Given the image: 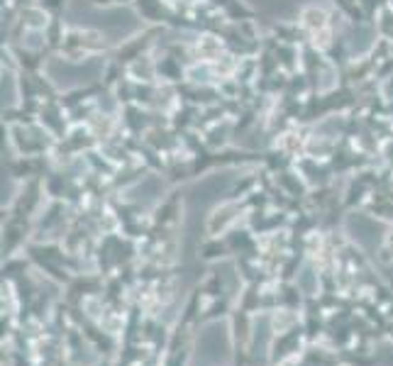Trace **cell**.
Returning a JSON list of instances; mask_svg holds the SVG:
<instances>
[{"label":"cell","mask_w":393,"mask_h":366,"mask_svg":"<svg viewBox=\"0 0 393 366\" xmlns=\"http://www.w3.org/2000/svg\"><path fill=\"white\" fill-rule=\"evenodd\" d=\"M74 18L78 25H86L93 27V30H100L105 37L110 39H122L127 35H132L134 30L139 27L137 18L130 13V10H91V8H83L81 13H74Z\"/></svg>","instance_id":"1"},{"label":"cell","mask_w":393,"mask_h":366,"mask_svg":"<svg viewBox=\"0 0 393 366\" xmlns=\"http://www.w3.org/2000/svg\"><path fill=\"white\" fill-rule=\"evenodd\" d=\"M103 71V61L98 59H88V61H78V64H71V61H61L54 59L49 61L47 73L49 78L56 83L59 88H78V86H88Z\"/></svg>","instance_id":"2"},{"label":"cell","mask_w":393,"mask_h":366,"mask_svg":"<svg viewBox=\"0 0 393 366\" xmlns=\"http://www.w3.org/2000/svg\"><path fill=\"white\" fill-rule=\"evenodd\" d=\"M350 227H352V232H355V237H357L359 242H362V244L374 247L376 242H379V232H381V227H379V225H374L372 220H367V217H352Z\"/></svg>","instance_id":"3"},{"label":"cell","mask_w":393,"mask_h":366,"mask_svg":"<svg viewBox=\"0 0 393 366\" xmlns=\"http://www.w3.org/2000/svg\"><path fill=\"white\" fill-rule=\"evenodd\" d=\"M232 185V176L230 173H215V176H210V178H205L203 183L195 188V193H203V200L205 198H215V195H220L225 193V190Z\"/></svg>","instance_id":"4"},{"label":"cell","mask_w":393,"mask_h":366,"mask_svg":"<svg viewBox=\"0 0 393 366\" xmlns=\"http://www.w3.org/2000/svg\"><path fill=\"white\" fill-rule=\"evenodd\" d=\"M3 95H5V103H15V88H13V76H5V81H3Z\"/></svg>","instance_id":"5"}]
</instances>
